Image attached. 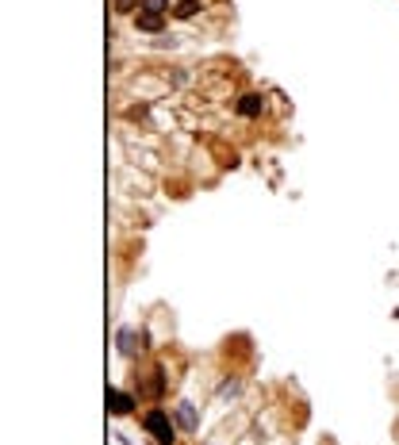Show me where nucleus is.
<instances>
[{"instance_id": "obj_2", "label": "nucleus", "mask_w": 399, "mask_h": 445, "mask_svg": "<svg viewBox=\"0 0 399 445\" xmlns=\"http://www.w3.org/2000/svg\"><path fill=\"white\" fill-rule=\"evenodd\" d=\"M116 342H119V353H138V349H142V334H138V330L135 326H119V334H116Z\"/></svg>"}, {"instance_id": "obj_5", "label": "nucleus", "mask_w": 399, "mask_h": 445, "mask_svg": "<svg viewBox=\"0 0 399 445\" xmlns=\"http://www.w3.org/2000/svg\"><path fill=\"white\" fill-rule=\"evenodd\" d=\"M108 403H111V411H116V414H127L131 411V395L119 392V388H111V392H108Z\"/></svg>"}, {"instance_id": "obj_6", "label": "nucleus", "mask_w": 399, "mask_h": 445, "mask_svg": "<svg viewBox=\"0 0 399 445\" xmlns=\"http://www.w3.org/2000/svg\"><path fill=\"white\" fill-rule=\"evenodd\" d=\"M177 422L185 426V430H196V426H200L196 411H192V403H180V407H177Z\"/></svg>"}, {"instance_id": "obj_9", "label": "nucleus", "mask_w": 399, "mask_h": 445, "mask_svg": "<svg viewBox=\"0 0 399 445\" xmlns=\"http://www.w3.org/2000/svg\"><path fill=\"white\" fill-rule=\"evenodd\" d=\"M219 392H223V395H239V384H234V380H226V384L219 388Z\"/></svg>"}, {"instance_id": "obj_10", "label": "nucleus", "mask_w": 399, "mask_h": 445, "mask_svg": "<svg viewBox=\"0 0 399 445\" xmlns=\"http://www.w3.org/2000/svg\"><path fill=\"white\" fill-rule=\"evenodd\" d=\"M135 8V0H116V12H131Z\"/></svg>"}, {"instance_id": "obj_7", "label": "nucleus", "mask_w": 399, "mask_h": 445, "mask_svg": "<svg viewBox=\"0 0 399 445\" xmlns=\"http://www.w3.org/2000/svg\"><path fill=\"white\" fill-rule=\"evenodd\" d=\"M200 8H204V0H180V4L173 8V16H177V20H192Z\"/></svg>"}, {"instance_id": "obj_3", "label": "nucleus", "mask_w": 399, "mask_h": 445, "mask_svg": "<svg viewBox=\"0 0 399 445\" xmlns=\"http://www.w3.org/2000/svg\"><path fill=\"white\" fill-rule=\"evenodd\" d=\"M265 111V97H258V92H246V97H239V116L253 119Z\"/></svg>"}, {"instance_id": "obj_1", "label": "nucleus", "mask_w": 399, "mask_h": 445, "mask_svg": "<svg viewBox=\"0 0 399 445\" xmlns=\"http://www.w3.org/2000/svg\"><path fill=\"white\" fill-rule=\"evenodd\" d=\"M142 426H146L150 434H154V441L158 445H173L177 438H173V422H169V414L161 411V407H154V411L146 414V419H142Z\"/></svg>"}, {"instance_id": "obj_8", "label": "nucleus", "mask_w": 399, "mask_h": 445, "mask_svg": "<svg viewBox=\"0 0 399 445\" xmlns=\"http://www.w3.org/2000/svg\"><path fill=\"white\" fill-rule=\"evenodd\" d=\"M138 12H154V16H165V12H169V0H138Z\"/></svg>"}, {"instance_id": "obj_4", "label": "nucleus", "mask_w": 399, "mask_h": 445, "mask_svg": "<svg viewBox=\"0 0 399 445\" xmlns=\"http://www.w3.org/2000/svg\"><path fill=\"white\" fill-rule=\"evenodd\" d=\"M135 27H138V31H150V35H158V31H165V16L138 12V16H135Z\"/></svg>"}]
</instances>
